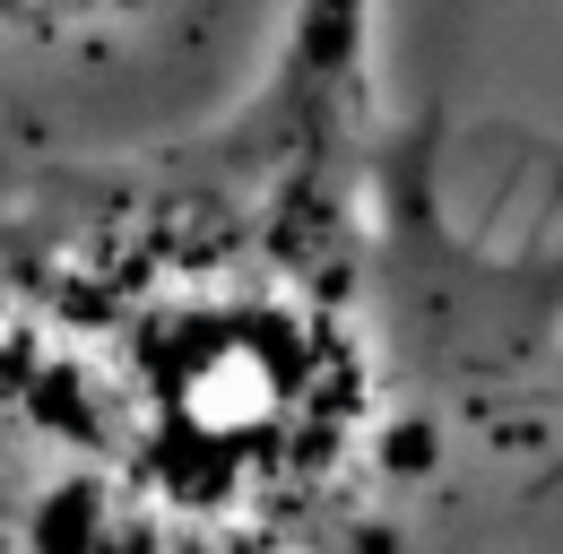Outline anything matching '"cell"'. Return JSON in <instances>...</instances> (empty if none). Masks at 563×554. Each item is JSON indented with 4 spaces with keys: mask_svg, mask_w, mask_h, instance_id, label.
I'll return each instance as SVG.
<instances>
[{
    "mask_svg": "<svg viewBox=\"0 0 563 554\" xmlns=\"http://www.w3.org/2000/svg\"><path fill=\"white\" fill-rule=\"evenodd\" d=\"M390 0H0V217L243 113Z\"/></svg>",
    "mask_w": 563,
    "mask_h": 554,
    "instance_id": "7a4b0ae2",
    "label": "cell"
},
{
    "mask_svg": "<svg viewBox=\"0 0 563 554\" xmlns=\"http://www.w3.org/2000/svg\"><path fill=\"white\" fill-rule=\"evenodd\" d=\"M0 554H563V138L339 35L9 208Z\"/></svg>",
    "mask_w": 563,
    "mask_h": 554,
    "instance_id": "6da1fadb",
    "label": "cell"
}]
</instances>
